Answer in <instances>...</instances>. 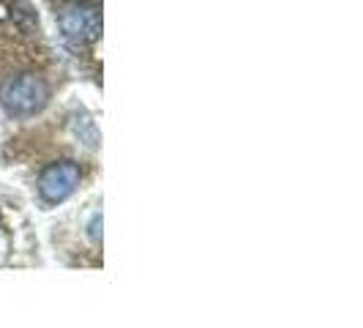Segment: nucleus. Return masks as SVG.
Instances as JSON below:
<instances>
[{
  "label": "nucleus",
  "mask_w": 363,
  "mask_h": 328,
  "mask_svg": "<svg viewBox=\"0 0 363 328\" xmlns=\"http://www.w3.org/2000/svg\"><path fill=\"white\" fill-rule=\"evenodd\" d=\"M52 88L41 74L25 72L0 85V104L11 118H33L50 104Z\"/></svg>",
  "instance_id": "obj_1"
},
{
  "label": "nucleus",
  "mask_w": 363,
  "mask_h": 328,
  "mask_svg": "<svg viewBox=\"0 0 363 328\" xmlns=\"http://www.w3.org/2000/svg\"><path fill=\"white\" fill-rule=\"evenodd\" d=\"M57 25L66 41H72L74 47H85L101 33V14L91 3H69L60 9Z\"/></svg>",
  "instance_id": "obj_2"
},
{
  "label": "nucleus",
  "mask_w": 363,
  "mask_h": 328,
  "mask_svg": "<svg viewBox=\"0 0 363 328\" xmlns=\"http://www.w3.org/2000/svg\"><path fill=\"white\" fill-rule=\"evenodd\" d=\"M79 181H82V170L77 162H52L41 170L36 192L41 202L57 205L66 202L79 189Z\"/></svg>",
  "instance_id": "obj_3"
},
{
  "label": "nucleus",
  "mask_w": 363,
  "mask_h": 328,
  "mask_svg": "<svg viewBox=\"0 0 363 328\" xmlns=\"http://www.w3.org/2000/svg\"><path fill=\"white\" fill-rule=\"evenodd\" d=\"M88 233L93 241H101V214H93L91 224H88Z\"/></svg>",
  "instance_id": "obj_4"
}]
</instances>
